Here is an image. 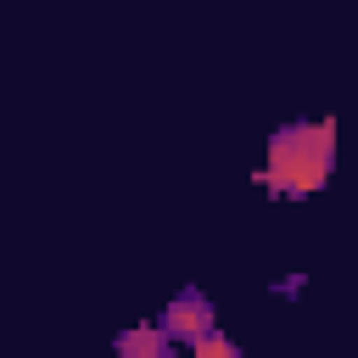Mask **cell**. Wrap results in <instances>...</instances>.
Wrapping results in <instances>:
<instances>
[{"label": "cell", "instance_id": "cell-1", "mask_svg": "<svg viewBox=\"0 0 358 358\" xmlns=\"http://www.w3.org/2000/svg\"><path fill=\"white\" fill-rule=\"evenodd\" d=\"M336 173V123L330 117H291L268 134L257 185L280 201H308Z\"/></svg>", "mask_w": 358, "mask_h": 358}, {"label": "cell", "instance_id": "cell-2", "mask_svg": "<svg viewBox=\"0 0 358 358\" xmlns=\"http://www.w3.org/2000/svg\"><path fill=\"white\" fill-rule=\"evenodd\" d=\"M157 324L168 330V341H173V347H196V341L218 324V308H213V296H207V291L185 285V291H173V296H168V308L157 313Z\"/></svg>", "mask_w": 358, "mask_h": 358}, {"label": "cell", "instance_id": "cell-3", "mask_svg": "<svg viewBox=\"0 0 358 358\" xmlns=\"http://www.w3.org/2000/svg\"><path fill=\"white\" fill-rule=\"evenodd\" d=\"M123 358H168L173 352V341H168V330L162 324H134V330H117V341H112Z\"/></svg>", "mask_w": 358, "mask_h": 358}, {"label": "cell", "instance_id": "cell-4", "mask_svg": "<svg viewBox=\"0 0 358 358\" xmlns=\"http://www.w3.org/2000/svg\"><path fill=\"white\" fill-rule=\"evenodd\" d=\"M190 352H196V358H235V352H241V341H235V336H224V330L213 324V330H207Z\"/></svg>", "mask_w": 358, "mask_h": 358}, {"label": "cell", "instance_id": "cell-5", "mask_svg": "<svg viewBox=\"0 0 358 358\" xmlns=\"http://www.w3.org/2000/svg\"><path fill=\"white\" fill-rule=\"evenodd\" d=\"M302 291H308V274H280V280L268 285V296H285V302H291V296H302Z\"/></svg>", "mask_w": 358, "mask_h": 358}]
</instances>
